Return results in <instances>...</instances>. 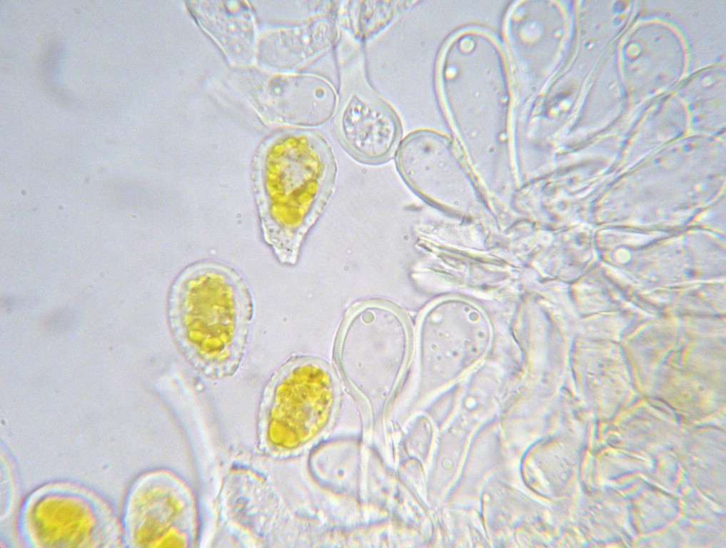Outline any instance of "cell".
<instances>
[{
  "label": "cell",
  "instance_id": "1",
  "mask_svg": "<svg viewBox=\"0 0 726 548\" xmlns=\"http://www.w3.org/2000/svg\"><path fill=\"white\" fill-rule=\"evenodd\" d=\"M254 314L246 280L221 262L188 265L168 290L166 318L172 340L188 364L211 380L226 379L239 370Z\"/></svg>",
  "mask_w": 726,
  "mask_h": 548
},
{
  "label": "cell",
  "instance_id": "5",
  "mask_svg": "<svg viewBox=\"0 0 726 548\" xmlns=\"http://www.w3.org/2000/svg\"><path fill=\"white\" fill-rule=\"evenodd\" d=\"M278 115L282 121L303 127L326 124L333 116L338 96L333 84L318 74L299 73L280 78Z\"/></svg>",
  "mask_w": 726,
  "mask_h": 548
},
{
  "label": "cell",
  "instance_id": "6",
  "mask_svg": "<svg viewBox=\"0 0 726 548\" xmlns=\"http://www.w3.org/2000/svg\"><path fill=\"white\" fill-rule=\"evenodd\" d=\"M346 24L361 39H368L390 24L408 6L407 1H351Z\"/></svg>",
  "mask_w": 726,
  "mask_h": 548
},
{
  "label": "cell",
  "instance_id": "3",
  "mask_svg": "<svg viewBox=\"0 0 726 548\" xmlns=\"http://www.w3.org/2000/svg\"><path fill=\"white\" fill-rule=\"evenodd\" d=\"M408 337L402 317L391 308L367 305L351 314L339 342L340 366L352 371H376L398 376L404 370Z\"/></svg>",
  "mask_w": 726,
  "mask_h": 548
},
{
  "label": "cell",
  "instance_id": "4",
  "mask_svg": "<svg viewBox=\"0 0 726 548\" xmlns=\"http://www.w3.org/2000/svg\"><path fill=\"white\" fill-rule=\"evenodd\" d=\"M336 131L346 149L358 161L368 164L388 160L400 136V127L392 111L359 92H353L343 103L337 116Z\"/></svg>",
  "mask_w": 726,
  "mask_h": 548
},
{
  "label": "cell",
  "instance_id": "2",
  "mask_svg": "<svg viewBox=\"0 0 726 548\" xmlns=\"http://www.w3.org/2000/svg\"><path fill=\"white\" fill-rule=\"evenodd\" d=\"M336 174L329 144L311 131L283 133L258 158L252 183L261 233L281 264L296 263L333 195Z\"/></svg>",
  "mask_w": 726,
  "mask_h": 548
}]
</instances>
